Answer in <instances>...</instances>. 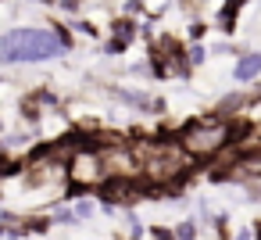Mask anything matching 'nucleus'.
<instances>
[{
    "mask_svg": "<svg viewBox=\"0 0 261 240\" xmlns=\"http://www.w3.org/2000/svg\"><path fill=\"white\" fill-rule=\"evenodd\" d=\"M61 51H65V33H47V29H11L0 40V58H4V65L47 61Z\"/></svg>",
    "mask_w": 261,
    "mask_h": 240,
    "instance_id": "nucleus-1",
    "label": "nucleus"
},
{
    "mask_svg": "<svg viewBox=\"0 0 261 240\" xmlns=\"http://www.w3.org/2000/svg\"><path fill=\"white\" fill-rule=\"evenodd\" d=\"M261 72V54H247V58H240V65H236V79H254Z\"/></svg>",
    "mask_w": 261,
    "mask_h": 240,
    "instance_id": "nucleus-3",
    "label": "nucleus"
},
{
    "mask_svg": "<svg viewBox=\"0 0 261 240\" xmlns=\"http://www.w3.org/2000/svg\"><path fill=\"white\" fill-rule=\"evenodd\" d=\"M179 143L197 161H211L225 151V143H232V126H229L225 115H204V118H193L179 133Z\"/></svg>",
    "mask_w": 261,
    "mask_h": 240,
    "instance_id": "nucleus-2",
    "label": "nucleus"
}]
</instances>
